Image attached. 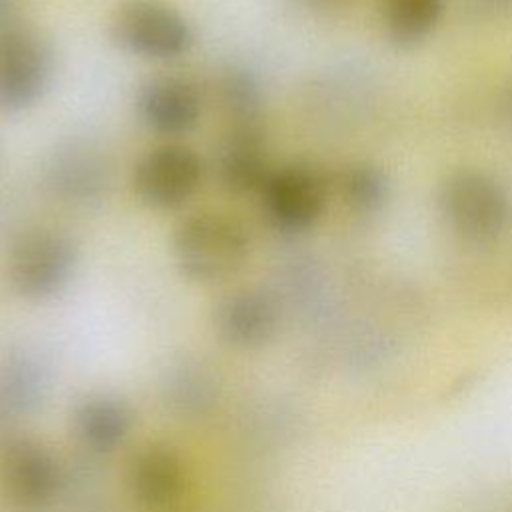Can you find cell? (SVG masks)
<instances>
[{"label": "cell", "instance_id": "1", "mask_svg": "<svg viewBox=\"0 0 512 512\" xmlns=\"http://www.w3.org/2000/svg\"><path fill=\"white\" fill-rule=\"evenodd\" d=\"M222 136L216 148V174L224 190L248 194L260 190L268 176L262 96L256 78L232 68L218 82Z\"/></svg>", "mask_w": 512, "mask_h": 512}, {"label": "cell", "instance_id": "2", "mask_svg": "<svg viewBox=\"0 0 512 512\" xmlns=\"http://www.w3.org/2000/svg\"><path fill=\"white\" fill-rule=\"evenodd\" d=\"M252 240L246 226L230 214L198 210L180 218L172 230L174 264L196 284H220L248 262Z\"/></svg>", "mask_w": 512, "mask_h": 512}, {"label": "cell", "instance_id": "3", "mask_svg": "<svg viewBox=\"0 0 512 512\" xmlns=\"http://www.w3.org/2000/svg\"><path fill=\"white\" fill-rule=\"evenodd\" d=\"M110 34L124 52L152 62L180 60L196 42L190 20L166 0H122L112 14Z\"/></svg>", "mask_w": 512, "mask_h": 512}, {"label": "cell", "instance_id": "4", "mask_svg": "<svg viewBox=\"0 0 512 512\" xmlns=\"http://www.w3.org/2000/svg\"><path fill=\"white\" fill-rule=\"evenodd\" d=\"M78 258V244L66 232L54 228L26 232L8 252V286L28 302L50 300L70 284Z\"/></svg>", "mask_w": 512, "mask_h": 512}, {"label": "cell", "instance_id": "5", "mask_svg": "<svg viewBox=\"0 0 512 512\" xmlns=\"http://www.w3.org/2000/svg\"><path fill=\"white\" fill-rule=\"evenodd\" d=\"M448 226L470 242H492L510 224V198L502 184L480 170L452 172L438 194Z\"/></svg>", "mask_w": 512, "mask_h": 512}, {"label": "cell", "instance_id": "6", "mask_svg": "<svg viewBox=\"0 0 512 512\" xmlns=\"http://www.w3.org/2000/svg\"><path fill=\"white\" fill-rule=\"evenodd\" d=\"M52 50L42 34L22 22L0 26V112L34 108L52 80Z\"/></svg>", "mask_w": 512, "mask_h": 512}, {"label": "cell", "instance_id": "7", "mask_svg": "<svg viewBox=\"0 0 512 512\" xmlns=\"http://www.w3.org/2000/svg\"><path fill=\"white\" fill-rule=\"evenodd\" d=\"M202 180L204 162L200 154L180 142L150 148L132 170V190L152 210L182 208L200 190Z\"/></svg>", "mask_w": 512, "mask_h": 512}, {"label": "cell", "instance_id": "8", "mask_svg": "<svg viewBox=\"0 0 512 512\" xmlns=\"http://www.w3.org/2000/svg\"><path fill=\"white\" fill-rule=\"evenodd\" d=\"M262 212L272 228L300 234L316 224L326 204L322 178L304 164H286L268 172L260 186Z\"/></svg>", "mask_w": 512, "mask_h": 512}, {"label": "cell", "instance_id": "9", "mask_svg": "<svg viewBox=\"0 0 512 512\" xmlns=\"http://www.w3.org/2000/svg\"><path fill=\"white\" fill-rule=\"evenodd\" d=\"M0 480L4 496L14 508L36 512L54 500L60 472L48 448L32 438H16L2 454Z\"/></svg>", "mask_w": 512, "mask_h": 512}, {"label": "cell", "instance_id": "10", "mask_svg": "<svg viewBox=\"0 0 512 512\" xmlns=\"http://www.w3.org/2000/svg\"><path fill=\"white\" fill-rule=\"evenodd\" d=\"M202 108L198 86L184 76H152L140 84L136 94V112L142 124L166 138L192 132L202 118Z\"/></svg>", "mask_w": 512, "mask_h": 512}, {"label": "cell", "instance_id": "11", "mask_svg": "<svg viewBox=\"0 0 512 512\" xmlns=\"http://www.w3.org/2000/svg\"><path fill=\"white\" fill-rule=\"evenodd\" d=\"M214 326L226 344L258 348L274 336L278 310L264 290L236 288L216 304Z\"/></svg>", "mask_w": 512, "mask_h": 512}, {"label": "cell", "instance_id": "12", "mask_svg": "<svg viewBox=\"0 0 512 512\" xmlns=\"http://www.w3.org/2000/svg\"><path fill=\"white\" fill-rule=\"evenodd\" d=\"M130 482L134 496L142 504L164 508L172 504L184 488L182 460L172 448L152 444L134 458Z\"/></svg>", "mask_w": 512, "mask_h": 512}, {"label": "cell", "instance_id": "13", "mask_svg": "<svg viewBox=\"0 0 512 512\" xmlns=\"http://www.w3.org/2000/svg\"><path fill=\"white\" fill-rule=\"evenodd\" d=\"M80 440L96 452H110L120 446L132 426V414L124 402L112 396H90L74 414Z\"/></svg>", "mask_w": 512, "mask_h": 512}, {"label": "cell", "instance_id": "14", "mask_svg": "<svg viewBox=\"0 0 512 512\" xmlns=\"http://www.w3.org/2000/svg\"><path fill=\"white\" fill-rule=\"evenodd\" d=\"M444 0H384L382 14L388 34L410 44L426 38L442 16Z\"/></svg>", "mask_w": 512, "mask_h": 512}, {"label": "cell", "instance_id": "15", "mask_svg": "<svg viewBox=\"0 0 512 512\" xmlns=\"http://www.w3.org/2000/svg\"><path fill=\"white\" fill-rule=\"evenodd\" d=\"M380 182L372 172L350 170L342 182V194L356 206H370L380 196Z\"/></svg>", "mask_w": 512, "mask_h": 512}, {"label": "cell", "instance_id": "16", "mask_svg": "<svg viewBox=\"0 0 512 512\" xmlns=\"http://www.w3.org/2000/svg\"><path fill=\"white\" fill-rule=\"evenodd\" d=\"M20 0H0V26L12 24L18 20Z\"/></svg>", "mask_w": 512, "mask_h": 512}, {"label": "cell", "instance_id": "17", "mask_svg": "<svg viewBox=\"0 0 512 512\" xmlns=\"http://www.w3.org/2000/svg\"><path fill=\"white\" fill-rule=\"evenodd\" d=\"M302 6L310 8V10H318V12H326V10H334L342 4H346L348 0H298Z\"/></svg>", "mask_w": 512, "mask_h": 512}]
</instances>
